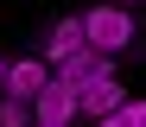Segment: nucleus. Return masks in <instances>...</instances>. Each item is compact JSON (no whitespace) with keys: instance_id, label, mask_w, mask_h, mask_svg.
Here are the masks:
<instances>
[{"instance_id":"obj_6","label":"nucleus","mask_w":146,"mask_h":127,"mask_svg":"<svg viewBox=\"0 0 146 127\" xmlns=\"http://www.w3.org/2000/svg\"><path fill=\"white\" fill-rule=\"evenodd\" d=\"M121 102H127V95H121V83H114V76H95V83H83V114H89V121L114 114Z\"/></svg>"},{"instance_id":"obj_3","label":"nucleus","mask_w":146,"mask_h":127,"mask_svg":"<svg viewBox=\"0 0 146 127\" xmlns=\"http://www.w3.org/2000/svg\"><path fill=\"white\" fill-rule=\"evenodd\" d=\"M57 76H64V83H95V76H114V51H95V45H83L76 51V57H64L57 64Z\"/></svg>"},{"instance_id":"obj_10","label":"nucleus","mask_w":146,"mask_h":127,"mask_svg":"<svg viewBox=\"0 0 146 127\" xmlns=\"http://www.w3.org/2000/svg\"><path fill=\"white\" fill-rule=\"evenodd\" d=\"M0 89H7V57H0Z\"/></svg>"},{"instance_id":"obj_9","label":"nucleus","mask_w":146,"mask_h":127,"mask_svg":"<svg viewBox=\"0 0 146 127\" xmlns=\"http://www.w3.org/2000/svg\"><path fill=\"white\" fill-rule=\"evenodd\" d=\"M95 127H121V114H102V121H95Z\"/></svg>"},{"instance_id":"obj_11","label":"nucleus","mask_w":146,"mask_h":127,"mask_svg":"<svg viewBox=\"0 0 146 127\" xmlns=\"http://www.w3.org/2000/svg\"><path fill=\"white\" fill-rule=\"evenodd\" d=\"M32 127H64V121H32Z\"/></svg>"},{"instance_id":"obj_7","label":"nucleus","mask_w":146,"mask_h":127,"mask_svg":"<svg viewBox=\"0 0 146 127\" xmlns=\"http://www.w3.org/2000/svg\"><path fill=\"white\" fill-rule=\"evenodd\" d=\"M38 114H32V102L26 95H0V127H32Z\"/></svg>"},{"instance_id":"obj_1","label":"nucleus","mask_w":146,"mask_h":127,"mask_svg":"<svg viewBox=\"0 0 146 127\" xmlns=\"http://www.w3.org/2000/svg\"><path fill=\"white\" fill-rule=\"evenodd\" d=\"M83 32H89L95 51H127V45H133V13L114 7V0H102V7L83 13Z\"/></svg>"},{"instance_id":"obj_5","label":"nucleus","mask_w":146,"mask_h":127,"mask_svg":"<svg viewBox=\"0 0 146 127\" xmlns=\"http://www.w3.org/2000/svg\"><path fill=\"white\" fill-rule=\"evenodd\" d=\"M83 45H89V32H83V19H57V25H51V38H44V64L57 70L64 57H76Z\"/></svg>"},{"instance_id":"obj_12","label":"nucleus","mask_w":146,"mask_h":127,"mask_svg":"<svg viewBox=\"0 0 146 127\" xmlns=\"http://www.w3.org/2000/svg\"><path fill=\"white\" fill-rule=\"evenodd\" d=\"M114 7H133V0H114Z\"/></svg>"},{"instance_id":"obj_4","label":"nucleus","mask_w":146,"mask_h":127,"mask_svg":"<svg viewBox=\"0 0 146 127\" xmlns=\"http://www.w3.org/2000/svg\"><path fill=\"white\" fill-rule=\"evenodd\" d=\"M44 83H51V64H44V57H19V64H7V89H0V95H38Z\"/></svg>"},{"instance_id":"obj_8","label":"nucleus","mask_w":146,"mask_h":127,"mask_svg":"<svg viewBox=\"0 0 146 127\" xmlns=\"http://www.w3.org/2000/svg\"><path fill=\"white\" fill-rule=\"evenodd\" d=\"M114 114H121V127H146V102H121Z\"/></svg>"},{"instance_id":"obj_2","label":"nucleus","mask_w":146,"mask_h":127,"mask_svg":"<svg viewBox=\"0 0 146 127\" xmlns=\"http://www.w3.org/2000/svg\"><path fill=\"white\" fill-rule=\"evenodd\" d=\"M32 114H38V121H64V127H70V121L83 114V89H76V83H64V76L51 70V83L32 95Z\"/></svg>"}]
</instances>
